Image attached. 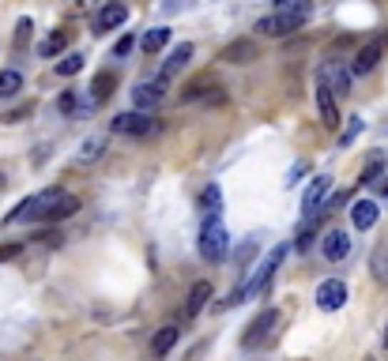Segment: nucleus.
Listing matches in <instances>:
<instances>
[{
	"instance_id": "obj_10",
	"label": "nucleus",
	"mask_w": 388,
	"mask_h": 361,
	"mask_svg": "<svg viewBox=\"0 0 388 361\" xmlns=\"http://www.w3.org/2000/svg\"><path fill=\"white\" fill-rule=\"evenodd\" d=\"M166 98V79H155V83H136V90H132V102H136V110H158Z\"/></svg>"
},
{
	"instance_id": "obj_8",
	"label": "nucleus",
	"mask_w": 388,
	"mask_h": 361,
	"mask_svg": "<svg viewBox=\"0 0 388 361\" xmlns=\"http://www.w3.org/2000/svg\"><path fill=\"white\" fill-rule=\"evenodd\" d=\"M125 19H128V4H125V0H110V4H102L98 16H95V34H110Z\"/></svg>"
},
{
	"instance_id": "obj_15",
	"label": "nucleus",
	"mask_w": 388,
	"mask_h": 361,
	"mask_svg": "<svg viewBox=\"0 0 388 361\" xmlns=\"http://www.w3.org/2000/svg\"><path fill=\"white\" fill-rule=\"evenodd\" d=\"M68 42H72V31H53V34H46L42 42H38V57H46V61H53V57H61L64 49H68Z\"/></svg>"
},
{
	"instance_id": "obj_6",
	"label": "nucleus",
	"mask_w": 388,
	"mask_h": 361,
	"mask_svg": "<svg viewBox=\"0 0 388 361\" xmlns=\"http://www.w3.org/2000/svg\"><path fill=\"white\" fill-rule=\"evenodd\" d=\"M381 57H384V38H373V42H366L362 49L354 53L347 68H351V75H369L373 68H377Z\"/></svg>"
},
{
	"instance_id": "obj_31",
	"label": "nucleus",
	"mask_w": 388,
	"mask_h": 361,
	"mask_svg": "<svg viewBox=\"0 0 388 361\" xmlns=\"http://www.w3.org/2000/svg\"><path fill=\"white\" fill-rule=\"evenodd\" d=\"M313 241H317V230H313V226H302V230H298V237H294V248H298V252H305V248L313 245Z\"/></svg>"
},
{
	"instance_id": "obj_22",
	"label": "nucleus",
	"mask_w": 388,
	"mask_h": 361,
	"mask_svg": "<svg viewBox=\"0 0 388 361\" xmlns=\"http://www.w3.org/2000/svg\"><path fill=\"white\" fill-rule=\"evenodd\" d=\"M215 87H219V83H215V79H211V75H200V79H193V83L181 90V102H196V98L204 102V98H208V95H211V90H215Z\"/></svg>"
},
{
	"instance_id": "obj_5",
	"label": "nucleus",
	"mask_w": 388,
	"mask_h": 361,
	"mask_svg": "<svg viewBox=\"0 0 388 361\" xmlns=\"http://www.w3.org/2000/svg\"><path fill=\"white\" fill-rule=\"evenodd\" d=\"M279 320H283V316H279L275 309H264L260 316H252L249 328H245V335H242V346H245V350H257V346L272 335V328H279Z\"/></svg>"
},
{
	"instance_id": "obj_13",
	"label": "nucleus",
	"mask_w": 388,
	"mask_h": 361,
	"mask_svg": "<svg viewBox=\"0 0 388 361\" xmlns=\"http://www.w3.org/2000/svg\"><path fill=\"white\" fill-rule=\"evenodd\" d=\"M328 192H332V177H325V173L313 177L310 189H305V196H302V211H305V215H317V207H325Z\"/></svg>"
},
{
	"instance_id": "obj_19",
	"label": "nucleus",
	"mask_w": 388,
	"mask_h": 361,
	"mask_svg": "<svg viewBox=\"0 0 388 361\" xmlns=\"http://www.w3.org/2000/svg\"><path fill=\"white\" fill-rule=\"evenodd\" d=\"M79 211V196H72V192H61V199L53 204L46 215H42V222H64L68 215H76Z\"/></svg>"
},
{
	"instance_id": "obj_14",
	"label": "nucleus",
	"mask_w": 388,
	"mask_h": 361,
	"mask_svg": "<svg viewBox=\"0 0 388 361\" xmlns=\"http://www.w3.org/2000/svg\"><path fill=\"white\" fill-rule=\"evenodd\" d=\"M317 113H320V125L325 128H336L340 125V105H336V95L317 79Z\"/></svg>"
},
{
	"instance_id": "obj_29",
	"label": "nucleus",
	"mask_w": 388,
	"mask_h": 361,
	"mask_svg": "<svg viewBox=\"0 0 388 361\" xmlns=\"http://www.w3.org/2000/svg\"><path fill=\"white\" fill-rule=\"evenodd\" d=\"M275 11H302V16H313V0H275Z\"/></svg>"
},
{
	"instance_id": "obj_23",
	"label": "nucleus",
	"mask_w": 388,
	"mask_h": 361,
	"mask_svg": "<svg viewBox=\"0 0 388 361\" xmlns=\"http://www.w3.org/2000/svg\"><path fill=\"white\" fill-rule=\"evenodd\" d=\"M384 166H388V158H384V151H373L369 155V162L362 166V173H358V184H373L384 173Z\"/></svg>"
},
{
	"instance_id": "obj_4",
	"label": "nucleus",
	"mask_w": 388,
	"mask_h": 361,
	"mask_svg": "<svg viewBox=\"0 0 388 361\" xmlns=\"http://www.w3.org/2000/svg\"><path fill=\"white\" fill-rule=\"evenodd\" d=\"M305 19H310V16H302V11H272V16L257 19V31H260L264 38H283V34L302 31Z\"/></svg>"
},
{
	"instance_id": "obj_33",
	"label": "nucleus",
	"mask_w": 388,
	"mask_h": 361,
	"mask_svg": "<svg viewBox=\"0 0 388 361\" xmlns=\"http://www.w3.org/2000/svg\"><path fill=\"white\" fill-rule=\"evenodd\" d=\"M358 132H362V120H358V117H351V128H347L343 136H340V147H351V143L358 140Z\"/></svg>"
},
{
	"instance_id": "obj_27",
	"label": "nucleus",
	"mask_w": 388,
	"mask_h": 361,
	"mask_svg": "<svg viewBox=\"0 0 388 361\" xmlns=\"http://www.w3.org/2000/svg\"><path fill=\"white\" fill-rule=\"evenodd\" d=\"M110 87H113V75L110 72H98L95 83H91V102H102L106 95H110Z\"/></svg>"
},
{
	"instance_id": "obj_20",
	"label": "nucleus",
	"mask_w": 388,
	"mask_h": 361,
	"mask_svg": "<svg viewBox=\"0 0 388 361\" xmlns=\"http://www.w3.org/2000/svg\"><path fill=\"white\" fill-rule=\"evenodd\" d=\"M102 155H106V136H91V140H83V147H79L76 162L79 166H95Z\"/></svg>"
},
{
	"instance_id": "obj_1",
	"label": "nucleus",
	"mask_w": 388,
	"mask_h": 361,
	"mask_svg": "<svg viewBox=\"0 0 388 361\" xmlns=\"http://www.w3.org/2000/svg\"><path fill=\"white\" fill-rule=\"evenodd\" d=\"M287 252H290V245H275V248L267 252V256H264L257 267H252V275L245 278V283L238 286V290L230 293V298H226V301L219 305V309H230V305H242V301H249V298H257V293H260L267 283H272V275L279 271V263L287 260Z\"/></svg>"
},
{
	"instance_id": "obj_40",
	"label": "nucleus",
	"mask_w": 388,
	"mask_h": 361,
	"mask_svg": "<svg viewBox=\"0 0 388 361\" xmlns=\"http://www.w3.org/2000/svg\"><path fill=\"white\" fill-rule=\"evenodd\" d=\"M0 189H4V173H0Z\"/></svg>"
},
{
	"instance_id": "obj_17",
	"label": "nucleus",
	"mask_w": 388,
	"mask_h": 361,
	"mask_svg": "<svg viewBox=\"0 0 388 361\" xmlns=\"http://www.w3.org/2000/svg\"><path fill=\"white\" fill-rule=\"evenodd\" d=\"M178 335H181L178 324H163V328L155 331V339H151V354H155V357H166L173 346H178Z\"/></svg>"
},
{
	"instance_id": "obj_7",
	"label": "nucleus",
	"mask_w": 388,
	"mask_h": 361,
	"mask_svg": "<svg viewBox=\"0 0 388 361\" xmlns=\"http://www.w3.org/2000/svg\"><path fill=\"white\" fill-rule=\"evenodd\" d=\"M320 83H325L332 95H351V68L343 61H328L320 68Z\"/></svg>"
},
{
	"instance_id": "obj_18",
	"label": "nucleus",
	"mask_w": 388,
	"mask_h": 361,
	"mask_svg": "<svg viewBox=\"0 0 388 361\" xmlns=\"http://www.w3.org/2000/svg\"><path fill=\"white\" fill-rule=\"evenodd\" d=\"M377 204H373V199H358V204L351 207V219H354V230H373V226H377Z\"/></svg>"
},
{
	"instance_id": "obj_12",
	"label": "nucleus",
	"mask_w": 388,
	"mask_h": 361,
	"mask_svg": "<svg viewBox=\"0 0 388 361\" xmlns=\"http://www.w3.org/2000/svg\"><path fill=\"white\" fill-rule=\"evenodd\" d=\"M343 301H347V286L340 283V278H328V283L317 286V309L336 313V309H343Z\"/></svg>"
},
{
	"instance_id": "obj_3",
	"label": "nucleus",
	"mask_w": 388,
	"mask_h": 361,
	"mask_svg": "<svg viewBox=\"0 0 388 361\" xmlns=\"http://www.w3.org/2000/svg\"><path fill=\"white\" fill-rule=\"evenodd\" d=\"M110 128L117 132V136H132V140H147V136H155L158 128H163V120L151 117L147 110H132V113H117L110 120Z\"/></svg>"
},
{
	"instance_id": "obj_25",
	"label": "nucleus",
	"mask_w": 388,
	"mask_h": 361,
	"mask_svg": "<svg viewBox=\"0 0 388 361\" xmlns=\"http://www.w3.org/2000/svg\"><path fill=\"white\" fill-rule=\"evenodd\" d=\"M200 211H204V219H208V215H219V211H223V192H219V184H208V189L200 192Z\"/></svg>"
},
{
	"instance_id": "obj_26",
	"label": "nucleus",
	"mask_w": 388,
	"mask_h": 361,
	"mask_svg": "<svg viewBox=\"0 0 388 361\" xmlns=\"http://www.w3.org/2000/svg\"><path fill=\"white\" fill-rule=\"evenodd\" d=\"M19 90H23V75L16 68L0 72V98H11V95H19Z\"/></svg>"
},
{
	"instance_id": "obj_2",
	"label": "nucleus",
	"mask_w": 388,
	"mask_h": 361,
	"mask_svg": "<svg viewBox=\"0 0 388 361\" xmlns=\"http://www.w3.org/2000/svg\"><path fill=\"white\" fill-rule=\"evenodd\" d=\"M200 256L208 263H223L226 252H230V234H226V226L219 222V215H208L204 226H200V241H196Z\"/></svg>"
},
{
	"instance_id": "obj_24",
	"label": "nucleus",
	"mask_w": 388,
	"mask_h": 361,
	"mask_svg": "<svg viewBox=\"0 0 388 361\" xmlns=\"http://www.w3.org/2000/svg\"><path fill=\"white\" fill-rule=\"evenodd\" d=\"M166 42H170V31H166V26H155V31H147V34H143L140 49L147 53V57H155L158 49H166Z\"/></svg>"
},
{
	"instance_id": "obj_30",
	"label": "nucleus",
	"mask_w": 388,
	"mask_h": 361,
	"mask_svg": "<svg viewBox=\"0 0 388 361\" xmlns=\"http://www.w3.org/2000/svg\"><path fill=\"white\" fill-rule=\"evenodd\" d=\"M373 275H377L381 283H388V248H377V252H373Z\"/></svg>"
},
{
	"instance_id": "obj_32",
	"label": "nucleus",
	"mask_w": 388,
	"mask_h": 361,
	"mask_svg": "<svg viewBox=\"0 0 388 361\" xmlns=\"http://www.w3.org/2000/svg\"><path fill=\"white\" fill-rule=\"evenodd\" d=\"M34 241H42L46 248H61V245H64L61 230H42V234H34Z\"/></svg>"
},
{
	"instance_id": "obj_9",
	"label": "nucleus",
	"mask_w": 388,
	"mask_h": 361,
	"mask_svg": "<svg viewBox=\"0 0 388 361\" xmlns=\"http://www.w3.org/2000/svg\"><path fill=\"white\" fill-rule=\"evenodd\" d=\"M219 61H226V64H252V61H260V46L252 42V38H234L230 46H223Z\"/></svg>"
},
{
	"instance_id": "obj_42",
	"label": "nucleus",
	"mask_w": 388,
	"mask_h": 361,
	"mask_svg": "<svg viewBox=\"0 0 388 361\" xmlns=\"http://www.w3.org/2000/svg\"><path fill=\"white\" fill-rule=\"evenodd\" d=\"M384 346H388V331H384Z\"/></svg>"
},
{
	"instance_id": "obj_21",
	"label": "nucleus",
	"mask_w": 388,
	"mask_h": 361,
	"mask_svg": "<svg viewBox=\"0 0 388 361\" xmlns=\"http://www.w3.org/2000/svg\"><path fill=\"white\" fill-rule=\"evenodd\" d=\"M208 301H211V283H204V278H200V283L189 290V301H185V316H196Z\"/></svg>"
},
{
	"instance_id": "obj_39",
	"label": "nucleus",
	"mask_w": 388,
	"mask_h": 361,
	"mask_svg": "<svg viewBox=\"0 0 388 361\" xmlns=\"http://www.w3.org/2000/svg\"><path fill=\"white\" fill-rule=\"evenodd\" d=\"M302 173H305V162H298V166H294V169H290V177H287V184H294V181H298V177H302Z\"/></svg>"
},
{
	"instance_id": "obj_16",
	"label": "nucleus",
	"mask_w": 388,
	"mask_h": 361,
	"mask_svg": "<svg viewBox=\"0 0 388 361\" xmlns=\"http://www.w3.org/2000/svg\"><path fill=\"white\" fill-rule=\"evenodd\" d=\"M193 61V42H181V46H173V53L166 57V64H163V72H158V79H166L170 83V75H178L185 64Z\"/></svg>"
},
{
	"instance_id": "obj_28",
	"label": "nucleus",
	"mask_w": 388,
	"mask_h": 361,
	"mask_svg": "<svg viewBox=\"0 0 388 361\" xmlns=\"http://www.w3.org/2000/svg\"><path fill=\"white\" fill-rule=\"evenodd\" d=\"M83 68V53H64V61H57V75H76Z\"/></svg>"
},
{
	"instance_id": "obj_11",
	"label": "nucleus",
	"mask_w": 388,
	"mask_h": 361,
	"mask_svg": "<svg viewBox=\"0 0 388 361\" xmlns=\"http://www.w3.org/2000/svg\"><path fill=\"white\" fill-rule=\"evenodd\" d=\"M320 252L332 260V263H340L351 256V234L347 230H328L325 237H320Z\"/></svg>"
},
{
	"instance_id": "obj_37",
	"label": "nucleus",
	"mask_w": 388,
	"mask_h": 361,
	"mask_svg": "<svg viewBox=\"0 0 388 361\" xmlns=\"http://www.w3.org/2000/svg\"><path fill=\"white\" fill-rule=\"evenodd\" d=\"M31 38V19H19V31H16V46H26Z\"/></svg>"
},
{
	"instance_id": "obj_36",
	"label": "nucleus",
	"mask_w": 388,
	"mask_h": 361,
	"mask_svg": "<svg viewBox=\"0 0 388 361\" xmlns=\"http://www.w3.org/2000/svg\"><path fill=\"white\" fill-rule=\"evenodd\" d=\"M132 46H136V38H132V34H125L121 42L113 46V53H117V57H128V53H132Z\"/></svg>"
},
{
	"instance_id": "obj_41",
	"label": "nucleus",
	"mask_w": 388,
	"mask_h": 361,
	"mask_svg": "<svg viewBox=\"0 0 388 361\" xmlns=\"http://www.w3.org/2000/svg\"><path fill=\"white\" fill-rule=\"evenodd\" d=\"M381 192H388V181H384V189H381Z\"/></svg>"
},
{
	"instance_id": "obj_38",
	"label": "nucleus",
	"mask_w": 388,
	"mask_h": 361,
	"mask_svg": "<svg viewBox=\"0 0 388 361\" xmlns=\"http://www.w3.org/2000/svg\"><path fill=\"white\" fill-rule=\"evenodd\" d=\"M26 113H31V105H23V110H11V113H4V120H8V125H16V120H19V117H26Z\"/></svg>"
},
{
	"instance_id": "obj_34",
	"label": "nucleus",
	"mask_w": 388,
	"mask_h": 361,
	"mask_svg": "<svg viewBox=\"0 0 388 361\" xmlns=\"http://www.w3.org/2000/svg\"><path fill=\"white\" fill-rule=\"evenodd\" d=\"M23 252V241H11V245H0V263H8V260H16Z\"/></svg>"
},
{
	"instance_id": "obj_35",
	"label": "nucleus",
	"mask_w": 388,
	"mask_h": 361,
	"mask_svg": "<svg viewBox=\"0 0 388 361\" xmlns=\"http://www.w3.org/2000/svg\"><path fill=\"white\" fill-rule=\"evenodd\" d=\"M57 110L61 113H76V95H72V90H64V95L57 98Z\"/></svg>"
}]
</instances>
